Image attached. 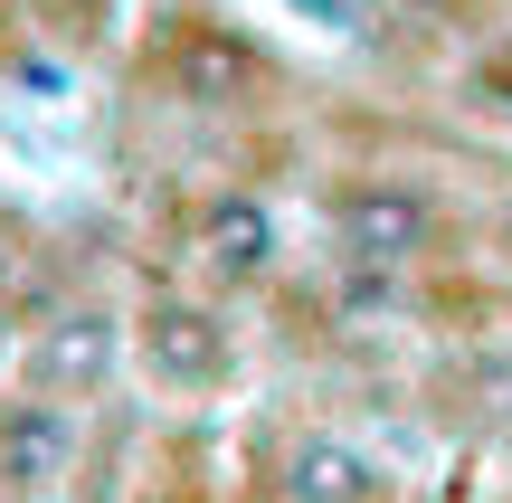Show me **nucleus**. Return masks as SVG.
I'll list each match as a JSON object with an SVG mask.
<instances>
[{
  "mask_svg": "<svg viewBox=\"0 0 512 503\" xmlns=\"http://www.w3.org/2000/svg\"><path fill=\"white\" fill-rule=\"evenodd\" d=\"M323 228H332V247H342L351 266H389V276H408V266L437 257L446 209H437V190H427V181L361 171V181L323 190Z\"/></svg>",
  "mask_w": 512,
  "mask_h": 503,
  "instance_id": "1",
  "label": "nucleus"
},
{
  "mask_svg": "<svg viewBox=\"0 0 512 503\" xmlns=\"http://www.w3.org/2000/svg\"><path fill=\"white\" fill-rule=\"evenodd\" d=\"M124 352H133L124 314H114V304H95V295H76V304H57V314L38 323L29 342H19V390H29V399H67V409H86V399L114 390Z\"/></svg>",
  "mask_w": 512,
  "mask_h": 503,
  "instance_id": "2",
  "label": "nucleus"
},
{
  "mask_svg": "<svg viewBox=\"0 0 512 503\" xmlns=\"http://www.w3.org/2000/svg\"><path fill=\"white\" fill-rule=\"evenodd\" d=\"M133 352H143V371L162 380V390H219V380L238 371V333H228L219 304H200V295H152L143 323H133Z\"/></svg>",
  "mask_w": 512,
  "mask_h": 503,
  "instance_id": "3",
  "label": "nucleus"
},
{
  "mask_svg": "<svg viewBox=\"0 0 512 503\" xmlns=\"http://www.w3.org/2000/svg\"><path fill=\"white\" fill-rule=\"evenodd\" d=\"M76 456H86V428H76L67 399H29V390H19L10 409H0V494L48 503L76 475Z\"/></svg>",
  "mask_w": 512,
  "mask_h": 503,
  "instance_id": "4",
  "label": "nucleus"
},
{
  "mask_svg": "<svg viewBox=\"0 0 512 503\" xmlns=\"http://www.w3.org/2000/svg\"><path fill=\"white\" fill-rule=\"evenodd\" d=\"M275 209L256 200V190H219V200H200V266L219 285H256L275 276Z\"/></svg>",
  "mask_w": 512,
  "mask_h": 503,
  "instance_id": "5",
  "label": "nucleus"
},
{
  "mask_svg": "<svg viewBox=\"0 0 512 503\" xmlns=\"http://www.w3.org/2000/svg\"><path fill=\"white\" fill-rule=\"evenodd\" d=\"M275 494H285V503H380V466H370L351 437L304 428V437L285 447V475H275Z\"/></svg>",
  "mask_w": 512,
  "mask_h": 503,
  "instance_id": "6",
  "label": "nucleus"
},
{
  "mask_svg": "<svg viewBox=\"0 0 512 503\" xmlns=\"http://www.w3.org/2000/svg\"><path fill=\"white\" fill-rule=\"evenodd\" d=\"M494 228H503V247H512V190H503V209H494Z\"/></svg>",
  "mask_w": 512,
  "mask_h": 503,
  "instance_id": "7",
  "label": "nucleus"
}]
</instances>
